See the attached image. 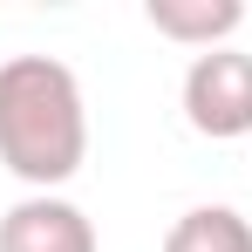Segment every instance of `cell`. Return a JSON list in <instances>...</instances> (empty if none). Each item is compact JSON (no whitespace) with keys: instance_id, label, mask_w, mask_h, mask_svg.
<instances>
[{"instance_id":"5","label":"cell","mask_w":252,"mask_h":252,"mask_svg":"<svg viewBox=\"0 0 252 252\" xmlns=\"http://www.w3.org/2000/svg\"><path fill=\"white\" fill-rule=\"evenodd\" d=\"M164 252H252V218L232 205H198L164 232Z\"/></svg>"},{"instance_id":"2","label":"cell","mask_w":252,"mask_h":252,"mask_svg":"<svg viewBox=\"0 0 252 252\" xmlns=\"http://www.w3.org/2000/svg\"><path fill=\"white\" fill-rule=\"evenodd\" d=\"M184 123L198 136H211V143L252 136V55L246 48L191 55V68H184Z\"/></svg>"},{"instance_id":"1","label":"cell","mask_w":252,"mask_h":252,"mask_svg":"<svg viewBox=\"0 0 252 252\" xmlns=\"http://www.w3.org/2000/svg\"><path fill=\"white\" fill-rule=\"evenodd\" d=\"M89 157V109L82 82L55 55H14L0 62V164L21 184L55 191Z\"/></svg>"},{"instance_id":"3","label":"cell","mask_w":252,"mask_h":252,"mask_svg":"<svg viewBox=\"0 0 252 252\" xmlns=\"http://www.w3.org/2000/svg\"><path fill=\"white\" fill-rule=\"evenodd\" d=\"M0 252H95V225L82 205L34 191L0 218Z\"/></svg>"},{"instance_id":"4","label":"cell","mask_w":252,"mask_h":252,"mask_svg":"<svg viewBox=\"0 0 252 252\" xmlns=\"http://www.w3.org/2000/svg\"><path fill=\"white\" fill-rule=\"evenodd\" d=\"M143 14H150L157 34L198 48V55H205V48H225L239 28H246V7H239V0H150Z\"/></svg>"}]
</instances>
